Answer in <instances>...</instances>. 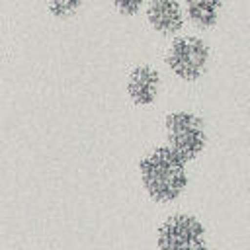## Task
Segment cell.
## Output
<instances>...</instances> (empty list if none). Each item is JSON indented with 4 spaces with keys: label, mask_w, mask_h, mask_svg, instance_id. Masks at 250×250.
<instances>
[{
    "label": "cell",
    "mask_w": 250,
    "mask_h": 250,
    "mask_svg": "<svg viewBox=\"0 0 250 250\" xmlns=\"http://www.w3.org/2000/svg\"><path fill=\"white\" fill-rule=\"evenodd\" d=\"M139 174L145 191L158 203H170L178 199L188 188L186 162L166 145L152 148L141 158Z\"/></svg>",
    "instance_id": "obj_1"
},
{
    "label": "cell",
    "mask_w": 250,
    "mask_h": 250,
    "mask_svg": "<svg viewBox=\"0 0 250 250\" xmlns=\"http://www.w3.org/2000/svg\"><path fill=\"white\" fill-rule=\"evenodd\" d=\"M164 131L168 148L178 154L186 164L195 160L205 145H207V133L201 117H197L191 111H172L164 117Z\"/></svg>",
    "instance_id": "obj_2"
},
{
    "label": "cell",
    "mask_w": 250,
    "mask_h": 250,
    "mask_svg": "<svg viewBox=\"0 0 250 250\" xmlns=\"http://www.w3.org/2000/svg\"><path fill=\"white\" fill-rule=\"evenodd\" d=\"M209 45L195 35H180L176 37L166 55V66L172 74H176L184 82H195L203 76L209 62Z\"/></svg>",
    "instance_id": "obj_3"
},
{
    "label": "cell",
    "mask_w": 250,
    "mask_h": 250,
    "mask_svg": "<svg viewBox=\"0 0 250 250\" xmlns=\"http://www.w3.org/2000/svg\"><path fill=\"white\" fill-rule=\"evenodd\" d=\"M156 250H209L205 227L191 213H174L156 232Z\"/></svg>",
    "instance_id": "obj_4"
},
{
    "label": "cell",
    "mask_w": 250,
    "mask_h": 250,
    "mask_svg": "<svg viewBox=\"0 0 250 250\" xmlns=\"http://www.w3.org/2000/svg\"><path fill=\"white\" fill-rule=\"evenodd\" d=\"M160 92V74L150 64L135 66L127 76V94L133 104L137 105H150L154 104Z\"/></svg>",
    "instance_id": "obj_5"
},
{
    "label": "cell",
    "mask_w": 250,
    "mask_h": 250,
    "mask_svg": "<svg viewBox=\"0 0 250 250\" xmlns=\"http://www.w3.org/2000/svg\"><path fill=\"white\" fill-rule=\"evenodd\" d=\"M146 20L160 35H176L184 27V12L178 0H148Z\"/></svg>",
    "instance_id": "obj_6"
},
{
    "label": "cell",
    "mask_w": 250,
    "mask_h": 250,
    "mask_svg": "<svg viewBox=\"0 0 250 250\" xmlns=\"http://www.w3.org/2000/svg\"><path fill=\"white\" fill-rule=\"evenodd\" d=\"M186 14L195 27L209 29L219 21L221 0H186Z\"/></svg>",
    "instance_id": "obj_7"
},
{
    "label": "cell",
    "mask_w": 250,
    "mask_h": 250,
    "mask_svg": "<svg viewBox=\"0 0 250 250\" xmlns=\"http://www.w3.org/2000/svg\"><path fill=\"white\" fill-rule=\"evenodd\" d=\"M45 2H47V10L55 18L66 20L78 12V8L82 6L84 0H45Z\"/></svg>",
    "instance_id": "obj_8"
},
{
    "label": "cell",
    "mask_w": 250,
    "mask_h": 250,
    "mask_svg": "<svg viewBox=\"0 0 250 250\" xmlns=\"http://www.w3.org/2000/svg\"><path fill=\"white\" fill-rule=\"evenodd\" d=\"M113 6L121 16H137L145 6V0H113Z\"/></svg>",
    "instance_id": "obj_9"
}]
</instances>
